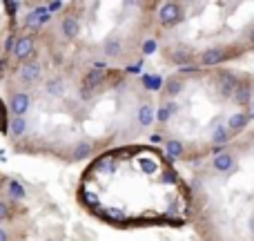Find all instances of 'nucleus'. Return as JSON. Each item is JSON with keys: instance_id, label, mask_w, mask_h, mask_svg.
<instances>
[{"instance_id": "nucleus-12", "label": "nucleus", "mask_w": 254, "mask_h": 241, "mask_svg": "<svg viewBox=\"0 0 254 241\" xmlns=\"http://www.w3.org/2000/svg\"><path fill=\"white\" fill-rule=\"evenodd\" d=\"M183 87H185V80H183V76H170V79L165 80V96H170V98H174V96H179L181 92H183Z\"/></svg>"}, {"instance_id": "nucleus-20", "label": "nucleus", "mask_w": 254, "mask_h": 241, "mask_svg": "<svg viewBox=\"0 0 254 241\" xmlns=\"http://www.w3.org/2000/svg\"><path fill=\"white\" fill-rule=\"evenodd\" d=\"M207 241H225V239H221V237H207Z\"/></svg>"}, {"instance_id": "nucleus-6", "label": "nucleus", "mask_w": 254, "mask_h": 241, "mask_svg": "<svg viewBox=\"0 0 254 241\" xmlns=\"http://www.w3.org/2000/svg\"><path fill=\"white\" fill-rule=\"evenodd\" d=\"M228 58H232V54H228V49L223 47H210L198 56V65L201 67H219L221 63H225Z\"/></svg>"}, {"instance_id": "nucleus-4", "label": "nucleus", "mask_w": 254, "mask_h": 241, "mask_svg": "<svg viewBox=\"0 0 254 241\" xmlns=\"http://www.w3.org/2000/svg\"><path fill=\"white\" fill-rule=\"evenodd\" d=\"M156 20L163 29H172V27H176L179 22L185 20L183 4L181 2H163L156 11Z\"/></svg>"}, {"instance_id": "nucleus-3", "label": "nucleus", "mask_w": 254, "mask_h": 241, "mask_svg": "<svg viewBox=\"0 0 254 241\" xmlns=\"http://www.w3.org/2000/svg\"><path fill=\"white\" fill-rule=\"evenodd\" d=\"M7 107H9V112H11V116L27 119V114H29L31 107H34V92L22 89V87H16V89L11 87L7 94Z\"/></svg>"}, {"instance_id": "nucleus-13", "label": "nucleus", "mask_w": 254, "mask_h": 241, "mask_svg": "<svg viewBox=\"0 0 254 241\" xmlns=\"http://www.w3.org/2000/svg\"><path fill=\"white\" fill-rule=\"evenodd\" d=\"M4 188H7V194L11 201H22V199L27 197L25 188H22L16 179H4Z\"/></svg>"}, {"instance_id": "nucleus-8", "label": "nucleus", "mask_w": 254, "mask_h": 241, "mask_svg": "<svg viewBox=\"0 0 254 241\" xmlns=\"http://www.w3.org/2000/svg\"><path fill=\"white\" fill-rule=\"evenodd\" d=\"M234 165H237V157H234L232 152H219L212 159V167H214L216 172H221V174L234 170Z\"/></svg>"}, {"instance_id": "nucleus-11", "label": "nucleus", "mask_w": 254, "mask_h": 241, "mask_svg": "<svg viewBox=\"0 0 254 241\" xmlns=\"http://www.w3.org/2000/svg\"><path fill=\"white\" fill-rule=\"evenodd\" d=\"M234 103H237V105H241V107H248L252 103V87H250V83H241V80H239V87H237V92H234Z\"/></svg>"}, {"instance_id": "nucleus-2", "label": "nucleus", "mask_w": 254, "mask_h": 241, "mask_svg": "<svg viewBox=\"0 0 254 241\" xmlns=\"http://www.w3.org/2000/svg\"><path fill=\"white\" fill-rule=\"evenodd\" d=\"M13 80H16V87L34 92V87L43 85V80H45L43 63L36 58V61H29V63H25V65L16 67V70H13Z\"/></svg>"}, {"instance_id": "nucleus-19", "label": "nucleus", "mask_w": 254, "mask_h": 241, "mask_svg": "<svg viewBox=\"0 0 254 241\" xmlns=\"http://www.w3.org/2000/svg\"><path fill=\"white\" fill-rule=\"evenodd\" d=\"M250 230H252V233H254V215L250 217Z\"/></svg>"}, {"instance_id": "nucleus-14", "label": "nucleus", "mask_w": 254, "mask_h": 241, "mask_svg": "<svg viewBox=\"0 0 254 241\" xmlns=\"http://www.w3.org/2000/svg\"><path fill=\"white\" fill-rule=\"evenodd\" d=\"M230 136H232V132L228 130V125H216L214 132H212V143L223 148V145L230 143Z\"/></svg>"}, {"instance_id": "nucleus-16", "label": "nucleus", "mask_w": 254, "mask_h": 241, "mask_svg": "<svg viewBox=\"0 0 254 241\" xmlns=\"http://www.w3.org/2000/svg\"><path fill=\"white\" fill-rule=\"evenodd\" d=\"M11 206H9L7 201H4V199H0V224H2V221H7V219H11Z\"/></svg>"}, {"instance_id": "nucleus-5", "label": "nucleus", "mask_w": 254, "mask_h": 241, "mask_svg": "<svg viewBox=\"0 0 254 241\" xmlns=\"http://www.w3.org/2000/svg\"><path fill=\"white\" fill-rule=\"evenodd\" d=\"M52 11H49L45 4H34V9H31L29 13L25 16V29L27 31H43L45 27L49 25V20H52Z\"/></svg>"}, {"instance_id": "nucleus-18", "label": "nucleus", "mask_w": 254, "mask_h": 241, "mask_svg": "<svg viewBox=\"0 0 254 241\" xmlns=\"http://www.w3.org/2000/svg\"><path fill=\"white\" fill-rule=\"evenodd\" d=\"M248 43H250V47H254V29H250V34H246Z\"/></svg>"}, {"instance_id": "nucleus-15", "label": "nucleus", "mask_w": 254, "mask_h": 241, "mask_svg": "<svg viewBox=\"0 0 254 241\" xmlns=\"http://www.w3.org/2000/svg\"><path fill=\"white\" fill-rule=\"evenodd\" d=\"M165 152H167V157H172V159H181L185 154V145L176 139H167L165 141Z\"/></svg>"}, {"instance_id": "nucleus-21", "label": "nucleus", "mask_w": 254, "mask_h": 241, "mask_svg": "<svg viewBox=\"0 0 254 241\" xmlns=\"http://www.w3.org/2000/svg\"><path fill=\"white\" fill-rule=\"evenodd\" d=\"M252 114H254V101H252Z\"/></svg>"}, {"instance_id": "nucleus-10", "label": "nucleus", "mask_w": 254, "mask_h": 241, "mask_svg": "<svg viewBox=\"0 0 254 241\" xmlns=\"http://www.w3.org/2000/svg\"><path fill=\"white\" fill-rule=\"evenodd\" d=\"M248 123H250V114L248 112H237V114H232L228 119V130L232 134H239V132H243L248 127Z\"/></svg>"}, {"instance_id": "nucleus-17", "label": "nucleus", "mask_w": 254, "mask_h": 241, "mask_svg": "<svg viewBox=\"0 0 254 241\" xmlns=\"http://www.w3.org/2000/svg\"><path fill=\"white\" fill-rule=\"evenodd\" d=\"M0 241H11V235H9V230L2 228V226H0Z\"/></svg>"}, {"instance_id": "nucleus-7", "label": "nucleus", "mask_w": 254, "mask_h": 241, "mask_svg": "<svg viewBox=\"0 0 254 241\" xmlns=\"http://www.w3.org/2000/svg\"><path fill=\"white\" fill-rule=\"evenodd\" d=\"M216 85H219L221 96L230 98V96H234V92H237L239 79H237V76H234L230 70H221L219 74H216Z\"/></svg>"}, {"instance_id": "nucleus-1", "label": "nucleus", "mask_w": 254, "mask_h": 241, "mask_svg": "<svg viewBox=\"0 0 254 241\" xmlns=\"http://www.w3.org/2000/svg\"><path fill=\"white\" fill-rule=\"evenodd\" d=\"M38 45H40V31L38 34H36V31H25V34L18 36L9 58H11L13 63H18V65H25V63H29V61H36V58H38V52H40Z\"/></svg>"}, {"instance_id": "nucleus-9", "label": "nucleus", "mask_w": 254, "mask_h": 241, "mask_svg": "<svg viewBox=\"0 0 254 241\" xmlns=\"http://www.w3.org/2000/svg\"><path fill=\"white\" fill-rule=\"evenodd\" d=\"M136 121L140 123V127H149L154 121H156V110H154L152 103H143L136 110Z\"/></svg>"}]
</instances>
